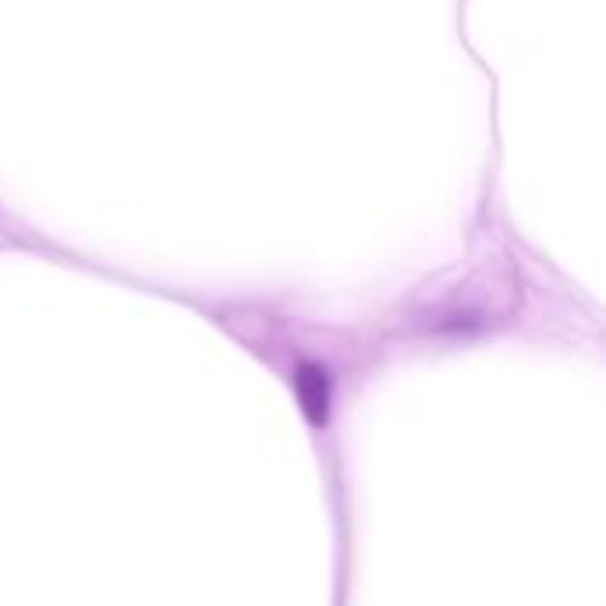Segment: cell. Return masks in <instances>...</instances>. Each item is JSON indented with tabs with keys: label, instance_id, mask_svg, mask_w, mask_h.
Here are the masks:
<instances>
[{
	"label": "cell",
	"instance_id": "obj_1",
	"mask_svg": "<svg viewBox=\"0 0 606 606\" xmlns=\"http://www.w3.org/2000/svg\"><path fill=\"white\" fill-rule=\"evenodd\" d=\"M291 390L301 404V415H306L312 426H327L330 404H333V380L323 362H298L295 376H291Z\"/></svg>",
	"mask_w": 606,
	"mask_h": 606
}]
</instances>
